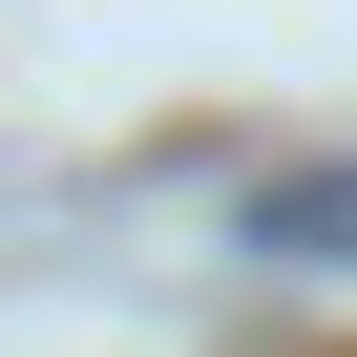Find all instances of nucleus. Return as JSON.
<instances>
[{
    "label": "nucleus",
    "instance_id": "nucleus-1",
    "mask_svg": "<svg viewBox=\"0 0 357 357\" xmlns=\"http://www.w3.org/2000/svg\"><path fill=\"white\" fill-rule=\"evenodd\" d=\"M252 252L273 273H336L357 252V168H273V190H252Z\"/></svg>",
    "mask_w": 357,
    "mask_h": 357
}]
</instances>
